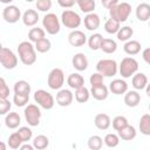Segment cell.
<instances>
[{"instance_id": "cell-1", "label": "cell", "mask_w": 150, "mask_h": 150, "mask_svg": "<svg viewBox=\"0 0 150 150\" xmlns=\"http://www.w3.org/2000/svg\"><path fill=\"white\" fill-rule=\"evenodd\" d=\"M18 54L20 61L25 66H30L36 61V49L30 41H22L18 46Z\"/></svg>"}, {"instance_id": "cell-2", "label": "cell", "mask_w": 150, "mask_h": 150, "mask_svg": "<svg viewBox=\"0 0 150 150\" xmlns=\"http://www.w3.org/2000/svg\"><path fill=\"white\" fill-rule=\"evenodd\" d=\"M96 70L97 73H100L101 75H103V77H111L114 75L117 74L118 71V66L117 62L115 60L111 59H102L96 63Z\"/></svg>"}, {"instance_id": "cell-3", "label": "cell", "mask_w": 150, "mask_h": 150, "mask_svg": "<svg viewBox=\"0 0 150 150\" xmlns=\"http://www.w3.org/2000/svg\"><path fill=\"white\" fill-rule=\"evenodd\" d=\"M131 13V6L128 2H118L115 7L109 9V14L111 19L117 20L118 22H124L128 20Z\"/></svg>"}, {"instance_id": "cell-4", "label": "cell", "mask_w": 150, "mask_h": 150, "mask_svg": "<svg viewBox=\"0 0 150 150\" xmlns=\"http://www.w3.org/2000/svg\"><path fill=\"white\" fill-rule=\"evenodd\" d=\"M138 70V62L134 57H124L122 59L120 66H118V71L124 79H129L136 74Z\"/></svg>"}, {"instance_id": "cell-5", "label": "cell", "mask_w": 150, "mask_h": 150, "mask_svg": "<svg viewBox=\"0 0 150 150\" xmlns=\"http://www.w3.org/2000/svg\"><path fill=\"white\" fill-rule=\"evenodd\" d=\"M42 25L45 30L50 34V35H55L60 32L61 29V22L60 19L57 18L56 14L54 13H47L43 18H42Z\"/></svg>"}, {"instance_id": "cell-6", "label": "cell", "mask_w": 150, "mask_h": 150, "mask_svg": "<svg viewBox=\"0 0 150 150\" xmlns=\"http://www.w3.org/2000/svg\"><path fill=\"white\" fill-rule=\"evenodd\" d=\"M61 22L67 28L75 30V28L80 27V25L82 22V18L76 12H74L71 9H64L61 13Z\"/></svg>"}, {"instance_id": "cell-7", "label": "cell", "mask_w": 150, "mask_h": 150, "mask_svg": "<svg viewBox=\"0 0 150 150\" xmlns=\"http://www.w3.org/2000/svg\"><path fill=\"white\" fill-rule=\"evenodd\" d=\"M34 101L35 103H38V105H40L46 110H50L55 104V100L53 95L45 89H39L34 93Z\"/></svg>"}, {"instance_id": "cell-8", "label": "cell", "mask_w": 150, "mask_h": 150, "mask_svg": "<svg viewBox=\"0 0 150 150\" xmlns=\"http://www.w3.org/2000/svg\"><path fill=\"white\" fill-rule=\"evenodd\" d=\"M64 83V74L60 68H53L47 77V84L53 90H61Z\"/></svg>"}, {"instance_id": "cell-9", "label": "cell", "mask_w": 150, "mask_h": 150, "mask_svg": "<svg viewBox=\"0 0 150 150\" xmlns=\"http://www.w3.org/2000/svg\"><path fill=\"white\" fill-rule=\"evenodd\" d=\"M0 62L5 69H14L18 66V56L7 47H1Z\"/></svg>"}, {"instance_id": "cell-10", "label": "cell", "mask_w": 150, "mask_h": 150, "mask_svg": "<svg viewBox=\"0 0 150 150\" xmlns=\"http://www.w3.org/2000/svg\"><path fill=\"white\" fill-rule=\"evenodd\" d=\"M25 118L28 125L30 127H38L41 118V110L36 104H28L25 108Z\"/></svg>"}, {"instance_id": "cell-11", "label": "cell", "mask_w": 150, "mask_h": 150, "mask_svg": "<svg viewBox=\"0 0 150 150\" xmlns=\"http://www.w3.org/2000/svg\"><path fill=\"white\" fill-rule=\"evenodd\" d=\"M2 18L8 23H15L21 18V11L19 9L18 6H14V5L6 6L2 11Z\"/></svg>"}, {"instance_id": "cell-12", "label": "cell", "mask_w": 150, "mask_h": 150, "mask_svg": "<svg viewBox=\"0 0 150 150\" xmlns=\"http://www.w3.org/2000/svg\"><path fill=\"white\" fill-rule=\"evenodd\" d=\"M68 42L69 45H71L73 47H81L87 42V36L82 30L75 29L71 30L68 35Z\"/></svg>"}, {"instance_id": "cell-13", "label": "cell", "mask_w": 150, "mask_h": 150, "mask_svg": "<svg viewBox=\"0 0 150 150\" xmlns=\"http://www.w3.org/2000/svg\"><path fill=\"white\" fill-rule=\"evenodd\" d=\"M74 95L69 89H61L56 94V103L60 107H68L71 104Z\"/></svg>"}, {"instance_id": "cell-14", "label": "cell", "mask_w": 150, "mask_h": 150, "mask_svg": "<svg viewBox=\"0 0 150 150\" xmlns=\"http://www.w3.org/2000/svg\"><path fill=\"white\" fill-rule=\"evenodd\" d=\"M109 90L115 95H122L128 91V83L122 79H115L109 83Z\"/></svg>"}, {"instance_id": "cell-15", "label": "cell", "mask_w": 150, "mask_h": 150, "mask_svg": "<svg viewBox=\"0 0 150 150\" xmlns=\"http://www.w3.org/2000/svg\"><path fill=\"white\" fill-rule=\"evenodd\" d=\"M71 64L76 70L83 71L88 68V59L83 53H76L71 59Z\"/></svg>"}, {"instance_id": "cell-16", "label": "cell", "mask_w": 150, "mask_h": 150, "mask_svg": "<svg viewBox=\"0 0 150 150\" xmlns=\"http://www.w3.org/2000/svg\"><path fill=\"white\" fill-rule=\"evenodd\" d=\"M83 23H84V27L88 30H95V29H97L100 27L101 19L96 13H90V14H87L84 16Z\"/></svg>"}, {"instance_id": "cell-17", "label": "cell", "mask_w": 150, "mask_h": 150, "mask_svg": "<svg viewBox=\"0 0 150 150\" xmlns=\"http://www.w3.org/2000/svg\"><path fill=\"white\" fill-rule=\"evenodd\" d=\"M39 21V14L35 9H27L23 14H22V22L25 26L27 27H33L38 23Z\"/></svg>"}, {"instance_id": "cell-18", "label": "cell", "mask_w": 150, "mask_h": 150, "mask_svg": "<svg viewBox=\"0 0 150 150\" xmlns=\"http://www.w3.org/2000/svg\"><path fill=\"white\" fill-rule=\"evenodd\" d=\"M90 95L97 100V101H104L108 95H109V88H107L104 84H101V86H95V87H91L90 89Z\"/></svg>"}, {"instance_id": "cell-19", "label": "cell", "mask_w": 150, "mask_h": 150, "mask_svg": "<svg viewBox=\"0 0 150 150\" xmlns=\"http://www.w3.org/2000/svg\"><path fill=\"white\" fill-rule=\"evenodd\" d=\"M141 102V95L138 94L137 90H129L124 95V103L129 108H135Z\"/></svg>"}, {"instance_id": "cell-20", "label": "cell", "mask_w": 150, "mask_h": 150, "mask_svg": "<svg viewBox=\"0 0 150 150\" xmlns=\"http://www.w3.org/2000/svg\"><path fill=\"white\" fill-rule=\"evenodd\" d=\"M94 123H95V127L97 129H100V130H107L110 127V124H111V120H110L109 115L101 112V114H97L95 116Z\"/></svg>"}, {"instance_id": "cell-21", "label": "cell", "mask_w": 150, "mask_h": 150, "mask_svg": "<svg viewBox=\"0 0 150 150\" xmlns=\"http://www.w3.org/2000/svg\"><path fill=\"white\" fill-rule=\"evenodd\" d=\"M67 83H68V86H69L71 89L77 90V89L84 87V79H83V76L80 75L79 73H73V74H70V75L68 76Z\"/></svg>"}, {"instance_id": "cell-22", "label": "cell", "mask_w": 150, "mask_h": 150, "mask_svg": "<svg viewBox=\"0 0 150 150\" xmlns=\"http://www.w3.org/2000/svg\"><path fill=\"white\" fill-rule=\"evenodd\" d=\"M136 16L139 21L150 20V5L148 2H141L136 7Z\"/></svg>"}, {"instance_id": "cell-23", "label": "cell", "mask_w": 150, "mask_h": 150, "mask_svg": "<svg viewBox=\"0 0 150 150\" xmlns=\"http://www.w3.org/2000/svg\"><path fill=\"white\" fill-rule=\"evenodd\" d=\"M132 87L136 89V90H142V89H145L146 86H148V77L145 74L143 73H136L134 76H132Z\"/></svg>"}, {"instance_id": "cell-24", "label": "cell", "mask_w": 150, "mask_h": 150, "mask_svg": "<svg viewBox=\"0 0 150 150\" xmlns=\"http://www.w3.org/2000/svg\"><path fill=\"white\" fill-rule=\"evenodd\" d=\"M20 123H21V117L15 111L8 112L6 115V117H5V124L9 129H16L20 125Z\"/></svg>"}, {"instance_id": "cell-25", "label": "cell", "mask_w": 150, "mask_h": 150, "mask_svg": "<svg viewBox=\"0 0 150 150\" xmlns=\"http://www.w3.org/2000/svg\"><path fill=\"white\" fill-rule=\"evenodd\" d=\"M117 135H118V137H120L121 139H123V141H131V139H134V138L136 137L137 131H136L135 127L128 124L125 128H123V129H121L120 131H117Z\"/></svg>"}, {"instance_id": "cell-26", "label": "cell", "mask_w": 150, "mask_h": 150, "mask_svg": "<svg viewBox=\"0 0 150 150\" xmlns=\"http://www.w3.org/2000/svg\"><path fill=\"white\" fill-rule=\"evenodd\" d=\"M123 50L128 55H136L141 52V43L137 40H129L128 42L124 43Z\"/></svg>"}, {"instance_id": "cell-27", "label": "cell", "mask_w": 150, "mask_h": 150, "mask_svg": "<svg viewBox=\"0 0 150 150\" xmlns=\"http://www.w3.org/2000/svg\"><path fill=\"white\" fill-rule=\"evenodd\" d=\"M76 4L80 7L81 12L87 14L94 13V9L96 7V2L94 0H76Z\"/></svg>"}, {"instance_id": "cell-28", "label": "cell", "mask_w": 150, "mask_h": 150, "mask_svg": "<svg viewBox=\"0 0 150 150\" xmlns=\"http://www.w3.org/2000/svg\"><path fill=\"white\" fill-rule=\"evenodd\" d=\"M14 94L29 95L30 94V84L25 80H20L18 82H15V84H14Z\"/></svg>"}, {"instance_id": "cell-29", "label": "cell", "mask_w": 150, "mask_h": 150, "mask_svg": "<svg viewBox=\"0 0 150 150\" xmlns=\"http://www.w3.org/2000/svg\"><path fill=\"white\" fill-rule=\"evenodd\" d=\"M138 128H139L141 134L145 136H150V114H144L141 117Z\"/></svg>"}, {"instance_id": "cell-30", "label": "cell", "mask_w": 150, "mask_h": 150, "mask_svg": "<svg viewBox=\"0 0 150 150\" xmlns=\"http://www.w3.org/2000/svg\"><path fill=\"white\" fill-rule=\"evenodd\" d=\"M121 28V22H118L115 19H108L104 23V30L108 34H117Z\"/></svg>"}, {"instance_id": "cell-31", "label": "cell", "mask_w": 150, "mask_h": 150, "mask_svg": "<svg viewBox=\"0 0 150 150\" xmlns=\"http://www.w3.org/2000/svg\"><path fill=\"white\" fill-rule=\"evenodd\" d=\"M45 35H46V32H45L42 28L33 27V28H30V30L28 32V40H29L30 42H38L39 40L45 39Z\"/></svg>"}, {"instance_id": "cell-32", "label": "cell", "mask_w": 150, "mask_h": 150, "mask_svg": "<svg viewBox=\"0 0 150 150\" xmlns=\"http://www.w3.org/2000/svg\"><path fill=\"white\" fill-rule=\"evenodd\" d=\"M103 41V36L100 33H94L88 39V46L93 50H97L101 48V43Z\"/></svg>"}, {"instance_id": "cell-33", "label": "cell", "mask_w": 150, "mask_h": 150, "mask_svg": "<svg viewBox=\"0 0 150 150\" xmlns=\"http://www.w3.org/2000/svg\"><path fill=\"white\" fill-rule=\"evenodd\" d=\"M100 49H101L102 52L107 53V54H112V53H115L116 49H117V43H116V41H114L112 39H103Z\"/></svg>"}, {"instance_id": "cell-34", "label": "cell", "mask_w": 150, "mask_h": 150, "mask_svg": "<svg viewBox=\"0 0 150 150\" xmlns=\"http://www.w3.org/2000/svg\"><path fill=\"white\" fill-rule=\"evenodd\" d=\"M48 145H49V139L45 135H38L33 139V146L36 150H45V149H47Z\"/></svg>"}, {"instance_id": "cell-35", "label": "cell", "mask_w": 150, "mask_h": 150, "mask_svg": "<svg viewBox=\"0 0 150 150\" xmlns=\"http://www.w3.org/2000/svg\"><path fill=\"white\" fill-rule=\"evenodd\" d=\"M134 35V29L130 27V26H124V27H121L118 33H117V39L120 41H125L128 42L131 36Z\"/></svg>"}, {"instance_id": "cell-36", "label": "cell", "mask_w": 150, "mask_h": 150, "mask_svg": "<svg viewBox=\"0 0 150 150\" xmlns=\"http://www.w3.org/2000/svg\"><path fill=\"white\" fill-rule=\"evenodd\" d=\"M90 97V90L86 87H82L77 90H75V100L79 102V103H84L89 100Z\"/></svg>"}, {"instance_id": "cell-37", "label": "cell", "mask_w": 150, "mask_h": 150, "mask_svg": "<svg viewBox=\"0 0 150 150\" xmlns=\"http://www.w3.org/2000/svg\"><path fill=\"white\" fill-rule=\"evenodd\" d=\"M87 144H88V148L90 150H101V148L103 145V139L98 135H93L89 137Z\"/></svg>"}, {"instance_id": "cell-38", "label": "cell", "mask_w": 150, "mask_h": 150, "mask_svg": "<svg viewBox=\"0 0 150 150\" xmlns=\"http://www.w3.org/2000/svg\"><path fill=\"white\" fill-rule=\"evenodd\" d=\"M22 143L23 142H22V139H21V137L19 136L18 132L11 134L9 137H8V141H7V144H8V146L11 149H20V146L22 145Z\"/></svg>"}, {"instance_id": "cell-39", "label": "cell", "mask_w": 150, "mask_h": 150, "mask_svg": "<svg viewBox=\"0 0 150 150\" xmlns=\"http://www.w3.org/2000/svg\"><path fill=\"white\" fill-rule=\"evenodd\" d=\"M120 139H121V138L118 137V135L110 132V134H107V135H105L103 142H104V144H105L108 148H116V146L120 144Z\"/></svg>"}, {"instance_id": "cell-40", "label": "cell", "mask_w": 150, "mask_h": 150, "mask_svg": "<svg viewBox=\"0 0 150 150\" xmlns=\"http://www.w3.org/2000/svg\"><path fill=\"white\" fill-rule=\"evenodd\" d=\"M50 47H52V43L47 38L41 39L38 42H35V49L39 53H47V52H49Z\"/></svg>"}, {"instance_id": "cell-41", "label": "cell", "mask_w": 150, "mask_h": 150, "mask_svg": "<svg viewBox=\"0 0 150 150\" xmlns=\"http://www.w3.org/2000/svg\"><path fill=\"white\" fill-rule=\"evenodd\" d=\"M128 120L127 117L124 116H116L114 120H112V128L116 130V131H120L121 129L125 128L128 125Z\"/></svg>"}, {"instance_id": "cell-42", "label": "cell", "mask_w": 150, "mask_h": 150, "mask_svg": "<svg viewBox=\"0 0 150 150\" xmlns=\"http://www.w3.org/2000/svg\"><path fill=\"white\" fill-rule=\"evenodd\" d=\"M29 95H22V94H14L13 96V103L16 107H23L28 103Z\"/></svg>"}, {"instance_id": "cell-43", "label": "cell", "mask_w": 150, "mask_h": 150, "mask_svg": "<svg viewBox=\"0 0 150 150\" xmlns=\"http://www.w3.org/2000/svg\"><path fill=\"white\" fill-rule=\"evenodd\" d=\"M16 132H18L19 136L21 137L22 142H28V141L32 138V136H33V131H32L30 128H28V127H21V128H19V130H18Z\"/></svg>"}, {"instance_id": "cell-44", "label": "cell", "mask_w": 150, "mask_h": 150, "mask_svg": "<svg viewBox=\"0 0 150 150\" xmlns=\"http://www.w3.org/2000/svg\"><path fill=\"white\" fill-rule=\"evenodd\" d=\"M9 96V88L5 81L4 77L0 79V98L1 100H6Z\"/></svg>"}, {"instance_id": "cell-45", "label": "cell", "mask_w": 150, "mask_h": 150, "mask_svg": "<svg viewBox=\"0 0 150 150\" xmlns=\"http://www.w3.org/2000/svg\"><path fill=\"white\" fill-rule=\"evenodd\" d=\"M35 6L40 12H47L52 7V0H38Z\"/></svg>"}, {"instance_id": "cell-46", "label": "cell", "mask_w": 150, "mask_h": 150, "mask_svg": "<svg viewBox=\"0 0 150 150\" xmlns=\"http://www.w3.org/2000/svg\"><path fill=\"white\" fill-rule=\"evenodd\" d=\"M89 82H90L91 87L101 86V84H103V75H101L100 73H94V74L90 75Z\"/></svg>"}, {"instance_id": "cell-47", "label": "cell", "mask_w": 150, "mask_h": 150, "mask_svg": "<svg viewBox=\"0 0 150 150\" xmlns=\"http://www.w3.org/2000/svg\"><path fill=\"white\" fill-rule=\"evenodd\" d=\"M12 103L6 98V100H1L0 98V115H7V112L11 110Z\"/></svg>"}, {"instance_id": "cell-48", "label": "cell", "mask_w": 150, "mask_h": 150, "mask_svg": "<svg viewBox=\"0 0 150 150\" xmlns=\"http://www.w3.org/2000/svg\"><path fill=\"white\" fill-rule=\"evenodd\" d=\"M57 4L63 8H70L76 4V1L75 0H57Z\"/></svg>"}, {"instance_id": "cell-49", "label": "cell", "mask_w": 150, "mask_h": 150, "mask_svg": "<svg viewBox=\"0 0 150 150\" xmlns=\"http://www.w3.org/2000/svg\"><path fill=\"white\" fill-rule=\"evenodd\" d=\"M118 4V0H102V5L103 7H105L107 9H111L112 7H115Z\"/></svg>"}, {"instance_id": "cell-50", "label": "cell", "mask_w": 150, "mask_h": 150, "mask_svg": "<svg viewBox=\"0 0 150 150\" xmlns=\"http://www.w3.org/2000/svg\"><path fill=\"white\" fill-rule=\"evenodd\" d=\"M142 57H143V60L148 63V66H150V47H149V48H145V49L143 50Z\"/></svg>"}, {"instance_id": "cell-51", "label": "cell", "mask_w": 150, "mask_h": 150, "mask_svg": "<svg viewBox=\"0 0 150 150\" xmlns=\"http://www.w3.org/2000/svg\"><path fill=\"white\" fill-rule=\"evenodd\" d=\"M34 149L35 148L33 145H30V144H22L19 150H34Z\"/></svg>"}, {"instance_id": "cell-52", "label": "cell", "mask_w": 150, "mask_h": 150, "mask_svg": "<svg viewBox=\"0 0 150 150\" xmlns=\"http://www.w3.org/2000/svg\"><path fill=\"white\" fill-rule=\"evenodd\" d=\"M145 91H146V95L150 97V83H148V86L145 88Z\"/></svg>"}, {"instance_id": "cell-53", "label": "cell", "mask_w": 150, "mask_h": 150, "mask_svg": "<svg viewBox=\"0 0 150 150\" xmlns=\"http://www.w3.org/2000/svg\"><path fill=\"white\" fill-rule=\"evenodd\" d=\"M0 145H1V150H6V143L5 142H1Z\"/></svg>"}, {"instance_id": "cell-54", "label": "cell", "mask_w": 150, "mask_h": 150, "mask_svg": "<svg viewBox=\"0 0 150 150\" xmlns=\"http://www.w3.org/2000/svg\"><path fill=\"white\" fill-rule=\"evenodd\" d=\"M149 27H150V20H149Z\"/></svg>"}, {"instance_id": "cell-55", "label": "cell", "mask_w": 150, "mask_h": 150, "mask_svg": "<svg viewBox=\"0 0 150 150\" xmlns=\"http://www.w3.org/2000/svg\"><path fill=\"white\" fill-rule=\"evenodd\" d=\"M149 110H150V103H149Z\"/></svg>"}]
</instances>
